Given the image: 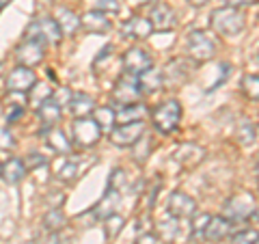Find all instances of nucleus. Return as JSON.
Here are the masks:
<instances>
[{"mask_svg":"<svg viewBox=\"0 0 259 244\" xmlns=\"http://www.w3.org/2000/svg\"><path fill=\"white\" fill-rule=\"evenodd\" d=\"M209 24L212 28L223 37H238L246 26V20L242 15L240 9L236 7H221V9H214L212 15H209Z\"/></svg>","mask_w":259,"mask_h":244,"instance_id":"nucleus-1","label":"nucleus"},{"mask_svg":"<svg viewBox=\"0 0 259 244\" xmlns=\"http://www.w3.org/2000/svg\"><path fill=\"white\" fill-rule=\"evenodd\" d=\"M182 115H184L182 104L177 100H166L151 110V124L160 134H171L180 128Z\"/></svg>","mask_w":259,"mask_h":244,"instance_id":"nucleus-2","label":"nucleus"},{"mask_svg":"<svg viewBox=\"0 0 259 244\" xmlns=\"http://www.w3.org/2000/svg\"><path fill=\"white\" fill-rule=\"evenodd\" d=\"M186 50L197 63H205L209 59H214L216 54V42L214 37L205 30H190L188 42H186Z\"/></svg>","mask_w":259,"mask_h":244,"instance_id":"nucleus-3","label":"nucleus"},{"mask_svg":"<svg viewBox=\"0 0 259 244\" xmlns=\"http://www.w3.org/2000/svg\"><path fill=\"white\" fill-rule=\"evenodd\" d=\"M255 197L253 192H238L225 203L223 208V216H227L231 223H240V221H246L255 214Z\"/></svg>","mask_w":259,"mask_h":244,"instance_id":"nucleus-4","label":"nucleus"},{"mask_svg":"<svg viewBox=\"0 0 259 244\" xmlns=\"http://www.w3.org/2000/svg\"><path fill=\"white\" fill-rule=\"evenodd\" d=\"M141 85H139V76H132V74H123L117 78L115 87H112V102L119 104V106H125V104H134L141 100Z\"/></svg>","mask_w":259,"mask_h":244,"instance_id":"nucleus-5","label":"nucleus"},{"mask_svg":"<svg viewBox=\"0 0 259 244\" xmlns=\"http://www.w3.org/2000/svg\"><path fill=\"white\" fill-rule=\"evenodd\" d=\"M24 37L39 39V42H44V44L56 46V44L61 42L63 32H61L59 24H56L54 18H39V20H32L28 24V28H26V32H24Z\"/></svg>","mask_w":259,"mask_h":244,"instance_id":"nucleus-6","label":"nucleus"},{"mask_svg":"<svg viewBox=\"0 0 259 244\" xmlns=\"http://www.w3.org/2000/svg\"><path fill=\"white\" fill-rule=\"evenodd\" d=\"M145 134V121H134V124H117L108 132V138L117 147H132Z\"/></svg>","mask_w":259,"mask_h":244,"instance_id":"nucleus-7","label":"nucleus"},{"mask_svg":"<svg viewBox=\"0 0 259 244\" xmlns=\"http://www.w3.org/2000/svg\"><path fill=\"white\" fill-rule=\"evenodd\" d=\"M102 136V128L93 117H78L74 121V141L80 147H93Z\"/></svg>","mask_w":259,"mask_h":244,"instance_id":"nucleus-8","label":"nucleus"},{"mask_svg":"<svg viewBox=\"0 0 259 244\" xmlns=\"http://www.w3.org/2000/svg\"><path fill=\"white\" fill-rule=\"evenodd\" d=\"M37 85V76L35 71L26 65H18V67H13L9 71V76H7V91L9 93H22L26 95L32 87Z\"/></svg>","mask_w":259,"mask_h":244,"instance_id":"nucleus-9","label":"nucleus"},{"mask_svg":"<svg viewBox=\"0 0 259 244\" xmlns=\"http://www.w3.org/2000/svg\"><path fill=\"white\" fill-rule=\"evenodd\" d=\"M166 208H168V214H171L173 218H177V221L192 218L194 214H197V201L184 190H173L171 197H168Z\"/></svg>","mask_w":259,"mask_h":244,"instance_id":"nucleus-10","label":"nucleus"},{"mask_svg":"<svg viewBox=\"0 0 259 244\" xmlns=\"http://www.w3.org/2000/svg\"><path fill=\"white\" fill-rule=\"evenodd\" d=\"M46 54V44L39 42V39H28L24 37V42L15 48V59L20 61V65H26V67H35L44 61Z\"/></svg>","mask_w":259,"mask_h":244,"instance_id":"nucleus-11","label":"nucleus"},{"mask_svg":"<svg viewBox=\"0 0 259 244\" xmlns=\"http://www.w3.org/2000/svg\"><path fill=\"white\" fill-rule=\"evenodd\" d=\"M121 61H123L125 74H132V76H141L147 69L153 67V61H151L149 52L143 50V48H127Z\"/></svg>","mask_w":259,"mask_h":244,"instance_id":"nucleus-12","label":"nucleus"},{"mask_svg":"<svg viewBox=\"0 0 259 244\" xmlns=\"http://www.w3.org/2000/svg\"><path fill=\"white\" fill-rule=\"evenodd\" d=\"M149 22H151L153 30H158V32H171L177 26V15H175L171 5L156 3V5L151 7V11H149Z\"/></svg>","mask_w":259,"mask_h":244,"instance_id":"nucleus-13","label":"nucleus"},{"mask_svg":"<svg viewBox=\"0 0 259 244\" xmlns=\"http://www.w3.org/2000/svg\"><path fill=\"white\" fill-rule=\"evenodd\" d=\"M192 74V65L186 59H173L171 63L162 69V78H164V85L171 87H182L188 83V78Z\"/></svg>","mask_w":259,"mask_h":244,"instance_id":"nucleus-14","label":"nucleus"},{"mask_svg":"<svg viewBox=\"0 0 259 244\" xmlns=\"http://www.w3.org/2000/svg\"><path fill=\"white\" fill-rule=\"evenodd\" d=\"M151 32H153L151 22L149 18H143V15H134V18L121 24V35L125 39H147Z\"/></svg>","mask_w":259,"mask_h":244,"instance_id":"nucleus-15","label":"nucleus"},{"mask_svg":"<svg viewBox=\"0 0 259 244\" xmlns=\"http://www.w3.org/2000/svg\"><path fill=\"white\" fill-rule=\"evenodd\" d=\"M119 201H121V190H115L108 186V190L104 192V197L95 203L93 208V216L100 218V221H106L108 216L115 214V210L119 208Z\"/></svg>","mask_w":259,"mask_h":244,"instance_id":"nucleus-16","label":"nucleus"},{"mask_svg":"<svg viewBox=\"0 0 259 244\" xmlns=\"http://www.w3.org/2000/svg\"><path fill=\"white\" fill-rule=\"evenodd\" d=\"M233 231V223L227 216H212L205 229V240L207 242H223L225 238H229Z\"/></svg>","mask_w":259,"mask_h":244,"instance_id":"nucleus-17","label":"nucleus"},{"mask_svg":"<svg viewBox=\"0 0 259 244\" xmlns=\"http://www.w3.org/2000/svg\"><path fill=\"white\" fill-rule=\"evenodd\" d=\"M54 20L59 24L63 35H74V32L82 26V18H78V13L71 11L69 7H56Z\"/></svg>","mask_w":259,"mask_h":244,"instance_id":"nucleus-18","label":"nucleus"},{"mask_svg":"<svg viewBox=\"0 0 259 244\" xmlns=\"http://www.w3.org/2000/svg\"><path fill=\"white\" fill-rule=\"evenodd\" d=\"M41 136H46V143H48V147H50L52 151L56 153H61V156H67V153L71 151V143H69V138L65 136V132L61 128H44L41 130Z\"/></svg>","mask_w":259,"mask_h":244,"instance_id":"nucleus-19","label":"nucleus"},{"mask_svg":"<svg viewBox=\"0 0 259 244\" xmlns=\"http://www.w3.org/2000/svg\"><path fill=\"white\" fill-rule=\"evenodd\" d=\"M151 115L149 108L141 102L125 104L117 110V124H134V121H145V117Z\"/></svg>","mask_w":259,"mask_h":244,"instance_id":"nucleus-20","label":"nucleus"},{"mask_svg":"<svg viewBox=\"0 0 259 244\" xmlns=\"http://www.w3.org/2000/svg\"><path fill=\"white\" fill-rule=\"evenodd\" d=\"M67 106L76 115V119L78 117H89L95 110V100H93V95H89L84 91H78V93H71Z\"/></svg>","mask_w":259,"mask_h":244,"instance_id":"nucleus-21","label":"nucleus"},{"mask_svg":"<svg viewBox=\"0 0 259 244\" xmlns=\"http://www.w3.org/2000/svg\"><path fill=\"white\" fill-rule=\"evenodd\" d=\"M26 165H24V160L20 158H9L5 162L3 167H0V177L7 182V184H18L24 180V175H26Z\"/></svg>","mask_w":259,"mask_h":244,"instance_id":"nucleus-22","label":"nucleus"},{"mask_svg":"<svg viewBox=\"0 0 259 244\" xmlns=\"http://www.w3.org/2000/svg\"><path fill=\"white\" fill-rule=\"evenodd\" d=\"M82 26H84V30L100 35V32H108L110 30V20L106 18V13L91 9V11H87L82 15Z\"/></svg>","mask_w":259,"mask_h":244,"instance_id":"nucleus-23","label":"nucleus"},{"mask_svg":"<svg viewBox=\"0 0 259 244\" xmlns=\"http://www.w3.org/2000/svg\"><path fill=\"white\" fill-rule=\"evenodd\" d=\"M61 115H63V108L54 100H48V102H44L41 106L37 108V117H39V121H41L46 128H54L56 124H59Z\"/></svg>","mask_w":259,"mask_h":244,"instance_id":"nucleus-24","label":"nucleus"},{"mask_svg":"<svg viewBox=\"0 0 259 244\" xmlns=\"http://www.w3.org/2000/svg\"><path fill=\"white\" fill-rule=\"evenodd\" d=\"M139 85L143 93H153L160 87H164V78H162V69H147L145 74L139 76Z\"/></svg>","mask_w":259,"mask_h":244,"instance_id":"nucleus-25","label":"nucleus"},{"mask_svg":"<svg viewBox=\"0 0 259 244\" xmlns=\"http://www.w3.org/2000/svg\"><path fill=\"white\" fill-rule=\"evenodd\" d=\"M91 115L97 121V126L102 128V132L104 130L110 132V130L117 126V110L112 106H95V110L91 112Z\"/></svg>","mask_w":259,"mask_h":244,"instance_id":"nucleus-26","label":"nucleus"},{"mask_svg":"<svg viewBox=\"0 0 259 244\" xmlns=\"http://www.w3.org/2000/svg\"><path fill=\"white\" fill-rule=\"evenodd\" d=\"M44 229L46 231H61L65 225V214L61 212V208H50L41 218Z\"/></svg>","mask_w":259,"mask_h":244,"instance_id":"nucleus-27","label":"nucleus"},{"mask_svg":"<svg viewBox=\"0 0 259 244\" xmlns=\"http://www.w3.org/2000/svg\"><path fill=\"white\" fill-rule=\"evenodd\" d=\"M151 147H153V143H151V136L149 134H143L139 141H136L132 145V151H134V160L139 162V165H143V162H147L149 158V153H151Z\"/></svg>","mask_w":259,"mask_h":244,"instance_id":"nucleus-28","label":"nucleus"},{"mask_svg":"<svg viewBox=\"0 0 259 244\" xmlns=\"http://www.w3.org/2000/svg\"><path fill=\"white\" fill-rule=\"evenodd\" d=\"M236 136H238V143L240 145H253L255 138H257V126L250 124L248 119H242L240 124H238Z\"/></svg>","mask_w":259,"mask_h":244,"instance_id":"nucleus-29","label":"nucleus"},{"mask_svg":"<svg viewBox=\"0 0 259 244\" xmlns=\"http://www.w3.org/2000/svg\"><path fill=\"white\" fill-rule=\"evenodd\" d=\"M52 93H54V91H52V89L48 87V85H39V83H37L26 95H28V102L32 104V106H37V108H39L44 102L52 100Z\"/></svg>","mask_w":259,"mask_h":244,"instance_id":"nucleus-30","label":"nucleus"},{"mask_svg":"<svg viewBox=\"0 0 259 244\" xmlns=\"http://www.w3.org/2000/svg\"><path fill=\"white\" fill-rule=\"evenodd\" d=\"M158 233H160V238L164 240V242H175L177 240V233H180V225H177V218H166V221H162L160 227H158Z\"/></svg>","mask_w":259,"mask_h":244,"instance_id":"nucleus-31","label":"nucleus"},{"mask_svg":"<svg viewBox=\"0 0 259 244\" xmlns=\"http://www.w3.org/2000/svg\"><path fill=\"white\" fill-rule=\"evenodd\" d=\"M56 177L63 182H74L78 177V162L71 158H65L59 165V169H56Z\"/></svg>","mask_w":259,"mask_h":244,"instance_id":"nucleus-32","label":"nucleus"},{"mask_svg":"<svg viewBox=\"0 0 259 244\" xmlns=\"http://www.w3.org/2000/svg\"><path fill=\"white\" fill-rule=\"evenodd\" d=\"M209 214H194L192 216V225H190V238L192 240H201L205 238V229H207V223H209Z\"/></svg>","mask_w":259,"mask_h":244,"instance_id":"nucleus-33","label":"nucleus"},{"mask_svg":"<svg viewBox=\"0 0 259 244\" xmlns=\"http://www.w3.org/2000/svg\"><path fill=\"white\" fill-rule=\"evenodd\" d=\"M242 91L248 100L259 102V74H248L242 78Z\"/></svg>","mask_w":259,"mask_h":244,"instance_id":"nucleus-34","label":"nucleus"},{"mask_svg":"<svg viewBox=\"0 0 259 244\" xmlns=\"http://www.w3.org/2000/svg\"><path fill=\"white\" fill-rule=\"evenodd\" d=\"M125 184H127V175H125V171H123V169L110 171V180H108V186H110V188L121 190Z\"/></svg>","mask_w":259,"mask_h":244,"instance_id":"nucleus-35","label":"nucleus"},{"mask_svg":"<svg viewBox=\"0 0 259 244\" xmlns=\"http://www.w3.org/2000/svg\"><path fill=\"white\" fill-rule=\"evenodd\" d=\"M121 229H123V218H121V216L112 214V216L106 218V235H108V238H110V235L115 238Z\"/></svg>","mask_w":259,"mask_h":244,"instance_id":"nucleus-36","label":"nucleus"},{"mask_svg":"<svg viewBox=\"0 0 259 244\" xmlns=\"http://www.w3.org/2000/svg\"><path fill=\"white\" fill-rule=\"evenodd\" d=\"M257 235H259V233H257V231H253V229L238 231V233L231 238V244H255Z\"/></svg>","mask_w":259,"mask_h":244,"instance_id":"nucleus-37","label":"nucleus"},{"mask_svg":"<svg viewBox=\"0 0 259 244\" xmlns=\"http://www.w3.org/2000/svg\"><path fill=\"white\" fill-rule=\"evenodd\" d=\"M24 110H26V106L24 104H18V102H11L9 104V108H7V124H15L22 115H24Z\"/></svg>","mask_w":259,"mask_h":244,"instance_id":"nucleus-38","label":"nucleus"},{"mask_svg":"<svg viewBox=\"0 0 259 244\" xmlns=\"http://www.w3.org/2000/svg\"><path fill=\"white\" fill-rule=\"evenodd\" d=\"M95 9L106 13V15H112V13H119V3L117 0H97Z\"/></svg>","mask_w":259,"mask_h":244,"instance_id":"nucleus-39","label":"nucleus"},{"mask_svg":"<svg viewBox=\"0 0 259 244\" xmlns=\"http://www.w3.org/2000/svg\"><path fill=\"white\" fill-rule=\"evenodd\" d=\"M15 147V138L9 130L0 128V149H13Z\"/></svg>","mask_w":259,"mask_h":244,"instance_id":"nucleus-40","label":"nucleus"},{"mask_svg":"<svg viewBox=\"0 0 259 244\" xmlns=\"http://www.w3.org/2000/svg\"><path fill=\"white\" fill-rule=\"evenodd\" d=\"M46 158L41 156V153H30V156H26V160H24V165H26V169H35V167H41L46 165Z\"/></svg>","mask_w":259,"mask_h":244,"instance_id":"nucleus-41","label":"nucleus"},{"mask_svg":"<svg viewBox=\"0 0 259 244\" xmlns=\"http://www.w3.org/2000/svg\"><path fill=\"white\" fill-rule=\"evenodd\" d=\"M134 244H158V235L153 231H143V233H139V238H136Z\"/></svg>","mask_w":259,"mask_h":244,"instance_id":"nucleus-42","label":"nucleus"},{"mask_svg":"<svg viewBox=\"0 0 259 244\" xmlns=\"http://www.w3.org/2000/svg\"><path fill=\"white\" fill-rule=\"evenodd\" d=\"M229 7H236V9H240V7H250V5H257L259 0H225Z\"/></svg>","mask_w":259,"mask_h":244,"instance_id":"nucleus-43","label":"nucleus"},{"mask_svg":"<svg viewBox=\"0 0 259 244\" xmlns=\"http://www.w3.org/2000/svg\"><path fill=\"white\" fill-rule=\"evenodd\" d=\"M59 240H61V238H59V231H48V238H46V242H41V244H61Z\"/></svg>","mask_w":259,"mask_h":244,"instance_id":"nucleus-44","label":"nucleus"},{"mask_svg":"<svg viewBox=\"0 0 259 244\" xmlns=\"http://www.w3.org/2000/svg\"><path fill=\"white\" fill-rule=\"evenodd\" d=\"M188 3H190L192 7H205V5L209 3V0H188Z\"/></svg>","mask_w":259,"mask_h":244,"instance_id":"nucleus-45","label":"nucleus"},{"mask_svg":"<svg viewBox=\"0 0 259 244\" xmlns=\"http://www.w3.org/2000/svg\"><path fill=\"white\" fill-rule=\"evenodd\" d=\"M9 3H13V0H0V11H3V9H5V7H7V5H9Z\"/></svg>","mask_w":259,"mask_h":244,"instance_id":"nucleus-46","label":"nucleus"},{"mask_svg":"<svg viewBox=\"0 0 259 244\" xmlns=\"http://www.w3.org/2000/svg\"><path fill=\"white\" fill-rule=\"evenodd\" d=\"M134 3H156V0H134Z\"/></svg>","mask_w":259,"mask_h":244,"instance_id":"nucleus-47","label":"nucleus"},{"mask_svg":"<svg viewBox=\"0 0 259 244\" xmlns=\"http://www.w3.org/2000/svg\"><path fill=\"white\" fill-rule=\"evenodd\" d=\"M255 173H257V177H259V160H257V165H255Z\"/></svg>","mask_w":259,"mask_h":244,"instance_id":"nucleus-48","label":"nucleus"},{"mask_svg":"<svg viewBox=\"0 0 259 244\" xmlns=\"http://www.w3.org/2000/svg\"><path fill=\"white\" fill-rule=\"evenodd\" d=\"M253 216H255V218H259V206L255 208V214H253Z\"/></svg>","mask_w":259,"mask_h":244,"instance_id":"nucleus-49","label":"nucleus"},{"mask_svg":"<svg viewBox=\"0 0 259 244\" xmlns=\"http://www.w3.org/2000/svg\"><path fill=\"white\" fill-rule=\"evenodd\" d=\"M257 138H259V126H257Z\"/></svg>","mask_w":259,"mask_h":244,"instance_id":"nucleus-50","label":"nucleus"},{"mask_svg":"<svg viewBox=\"0 0 259 244\" xmlns=\"http://www.w3.org/2000/svg\"><path fill=\"white\" fill-rule=\"evenodd\" d=\"M255 244H259V235H257V240H255Z\"/></svg>","mask_w":259,"mask_h":244,"instance_id":"nucleus-51","label":"nucleus"}]
</instances>
